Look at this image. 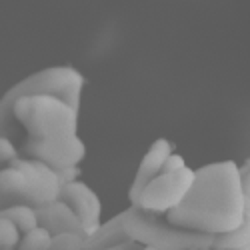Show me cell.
I'll list each match as a JSON object with an SVG mask.
<instances>
[{"label":"cell","mask_w":250,"mask_h":250,"mask_svg":"<svg viewBox=\"0 0 250 250\" xmlns=\"http://www.w3.org/2000/svg\"><path fill=\"white\" fill-rule=\"evenodd\" d=\"M24 152L28 158L48 164L52 170H60V168L78 166L82 160H84L86 144L80 140L78 134H74V136H60V138H50V140H42V142L26 144Z\"/></svg>","instance_id":"5b68a950"},{"label":"cell","mask_w":250,"mask_h":250,"mask_svg":"<svg viewBox=\"0 0 250 250\" xmlns=\"http://www.w3.org/2000/svg\"><path fill=\"white\" fill-rule=\"evenodd\" d=\"M0 204L2 208L14 204H30V186L24 172L8 164L6 168L0 170Z\"/></svg>","instance_id":"30bf717a"},{"label":"cell","mask_w":250,"mask_h":250,"mask_svg":"<svg viewBox=\"0 0 250 250\" xmlns=\"http://www.w3.org/2000/svg\"><path fill=\"white\" fill-rule=\"evenodd\" d=\"M182 168H186V160H184L180 154L172 152L168 158H166V162H164V166H162V172H178V170H182Z\"/></svg>","instance_id":"ffe728a7"},{"label":"cell","mask_w":250,"mask_h":250,"mask_svg":"<svg viewBox=\"0 0 250 250\" xmlns=\"http://www.w3.org/2000/svg\"><path fill=\"white\" fill-rule=\"evenodd\" d=\"M236 250H250V246H242V248H236Z\"/></svg>","instance_id":"603a6c76"},{"label":"cell","mask_w":250,"mask_h":250,"mask_svg":"<svg viewBox=\"0 0 250 250\" xmlns=\"http://www.w3.org/2000/svg\"><path fill=\"white\" fill-rule=\"evenodd\" d=\"M18 158V148H16V144L6 138V136H0V162H12Z\"/></svg>","instance_id":"e0dca14e"},{"label":"cell","mask_w":250,"mask_h":250,"mask_svg":"<svg viewBox=\"0 0 250 250\" xmlns=\"http://www.w3.org/2000/svg\"><path fill=\"white\" fill-rule=\"evenodd\" d=\"M0 218L10 220L20 234H26L34 228H38V216H36V208L28 204H14L8 208H0Z\"/></svg>","instance_id":"4fadbf2b"},{"label":"cell","mask_w":250,"mask_h":250,"mask_svg":"<svg viewBox=\"0 0 250 250\" xmlns=\"http://www.w3.org/2000/svg\"><path fill=\"white\" fill-rule=\"evenodd\" d=\"M82 88L84 76L72 66H50L16 82L0 98V136L14 140L22 130L26 146L78 134Z\"/></svg>","instance_id":"6da1fadb"},{"label":"cell","mask_w":250,"mask_h":250,"mask_svg":"<svg viewBox=\"0 0 250 250\" xmlns=\"http://www.w3.org/2000/svg\"><path fill=\"white\" fill-rule=\"evenodd\" d=\"M122 224L126 236L140 244L150 246L156 250H198V248H212L214 236L182 230L172 226L166 216L142 210V208H126L122 212Z\"/></svg>","instance_id":"3957f363"},{"label":"cell","mask_w":250,"mask_h":250,"mask_svg":"<svg viewBox=\"0 0 250 250\" xmlns=\"http://www.w3.org/2000/svg\"><path fill=\"white\" fill-rule=\"evenodd\" d=\"M36 216H38V226L46 228L52 236H56V234H78V236L84 238L78 216L70 210V206H66L62 200H56V202L46 204L42 208H36Z\"/></svg>","instance_id":"9c48e42d"},{"label":"cell","mask_w":250,"mask_h":250,"mask_svg":"<svg viewBox=\"0 0 250 250\" xmlns=\"http://www.w3.org/2000/svg\"><path fill=\"white\" fill-rule=\"evenodd\" d=\"M110 250H142V246L130 240V242H126V244H120V246H114V248H110Z\"/></svg>","instance_id":"44dd1931"},{"label":"cell","mask_w":250,"mask_h":250,"mask_svg":"<svg viewBox=\"0 0 250 250\" xmlns=\"http://www.w3.org/2000/svg\"><path fill=\"white\" fill-rule=\"evenodd\" d=\"M246 198L234 160L204 164L194 170L186 198L166 214L172 226L208 236L228 234L244 220Z\"/></svg>","instance_id":"7a4b0ae2"},{"label":"cell","mask_w":250,"mask_h":250,"mask_svg":"<svg viewBox=\"0 0 250 250\" xmlns=\"http://www.w3.org/2000/svg\"><path fill=\"white\" fill-rule=\"evenodd\" d=\"M20 230L6 218H0V250H16L20 242Z\"/></svg>","instance_id":"9a60e30c"},{"label":"cell","mask_w":250,"mask_h":250,"mask_svg":"<svg viewBox=\"0 0 250 250\" xmlns=\"http://www.w3.org/2000/svg\"><path fill=\"white\" fill-rule=\"evenodd\" d=\"M82 246H84V238L78 234H56L52 236L48 250H82Z\"/></svg>","instance_id":"2e32d148"},{"label":"cell","mask_w":250,"mask_h":250,"mask_svg":"<svg viewBox=\"0 0 250 250\" xmlns=\"http://www.w3.org/2000/svg\"><path fill=\"white\" fill-rule=\"evenodd\" d=\"M170 154H172V144L166 138H158V140L152 142V146L148 148L146 154L142 156V160L138 164L134 182H132L130 190H128L130 206H136L142 190L148 186V182L154 180L158 174H162V166H164L166 158H168Z\"/></svg>","instance_id":"ba28073f"},{"label":"cell","mask_w":250,"mask_h":250,"mask_svg":"<svg viewBox=\"0 0 250 250\" xmlns=\"http://www.w3.org/2000/svg\"><path fill=\"white\" fill-rule=\"evenodd\" d=\"M66 206H70V210L78 216L84 238L96 232L102 224V202L98 194L84 182H72L62 186L60 198Z\"/></svg>","instance_id":"52a82bcc"},{"label":"cell","mask_w":250,"mask_h":250,"mask_svg":"<svg viewBox=\"0 0 250 250\" xmlns=\"http://www.w3.org/2000/svg\"><path fill=\"white\" fill-rule=\"evenodd\" d=\"M50 242H52V234L46 230V228L38 226V228H34V230L20 236V242H18L16 250H48Z\"/></svg>","instance_id":"5bb4252c"},{"label":"cell","mask_w":250,"mask_h":250,"mask_svg":"<svg viewBox=\"0 0 250 250\" xmlns=\"http://www.w3.org/2000/svg\"><path fill=\"white\" fill-rule=\"evenodd\" d=\"M242 246H250V202H246L244 220L236 230L228 232V234H218L212 240L214 250H236Z\"/></svg>","instance_id":"7c38bea8"},{"label":"cell","mask_w":250,"mask_h":250,"mask_svg":"<svg viewBox=\"0 0 250 250\" xmlns=\"http://www.w3.org/2000/svg\"><path fill=\"white\" fill-rule=\"evenodd\" d=\"M10 164L20 168L24 172V176L28 178L32 208H42L60 198L62 184L56 176V170H52L48 164L34 160V158H16Z\"/></svg>","instance_id":"8992f818"},{"label":"cell","mask_w":250,"mask_h":250,"mask_svg":"<svg viewBox=\"0 0 250 250\" xmlns=\"http://www.w3.org/2000/svg\"><path fill=\"white\" fill-rule=\"evenodd\" d=\"M238 176H240V184H242V194H244L246 202H250V160H246L242 166H238Z\"/></svg>","instance_id":"ac0fdd59"},{"label":"cell","mask_w":250,"mask_h":250,"mask_svg":"<svg viewBox=\"0 0 250 250\" xmlns=\"http://www.w3.org/2000/svg\"><path fill=\"white\" fill-rule=\"evenodd\" d=\"M198 250H214V248H198Z\"/></svg>","instance_id":"cb8c5ba5"},{"label":"cell","mask_w":250,"mask_h":250,"mask_svg":"<svg viewBox=\"0 0 250 250\" xmlns=\"http://www.w3.org/2000/svg\"><path fill=\"white\" fill-rule=\"evenodd\" d=\"M56 176H58V180H60L62 186H66V184L78 182L80 168H78V166H70V168H60V170H56Z\"/></svg>","instance_id":"d6986e66"},{"label":"cell","mask_w":250,"mask_h":250,"mask_svg":"<svg viewBox=\"0 0 250 250\" xmlns=\"http://www.w3.org/2000/svg\"><path fill=\"white\" fill-rule=\"evenodd\" d=\"M142 250H156V248H150V246H142Z\"/></svg>","instance_id":"7402d4cb"},{"label":"cell","mask_w":250,"mask_h":250,"mask_svg":"<svg viewBox=\"0 0 250 250\" xmlns=\"http://www.w3.org/2000/svg\"><path fill=\"white\" fill-rule=\"evenodd\" d=\"M130 238L124 232V224H122V212L112 216L110 220L102 222L96 232L84 238V246L82 250H110L114 246L126 244Z\"/></svg>","instance_id":"8fae6325"},{"label":"cell","mask_w":250,"mask_h":250,"mask_svg":"<svg viewBox=\"0 0 250 250\" xmlns=\"http://www.w3.org/2000/svg\"><path fill=\"white\" fill-rule=\"evenodd\" d=\"M192 184H194V170L188 168V166L178 172H162L148 182L134 208H142V210L166 216L186 198Z\"/></svg>","instance_id":"277c9868"}]
</instances>
